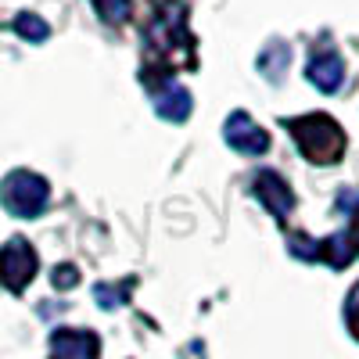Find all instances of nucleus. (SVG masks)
Here are the masks:
<instances>
[{"label":"nucleus","mask_w":359,"mask_h":359,"mask_svg":"<svg viewBox=\"0 0 359 359\" xmlns=\"http://www.w3.org/2000/svg\"><path fill=\"white\" fill-rule=\"evenodd\" d=\"M291 140L298 144L302 158H309L313 165H334L345 155V130L338 126V118L323 115V111H309V115H298L287 123Z\"/></svg>","instance_id":"obj_1"},{"label":"nucleus","mask_w":359,"mask_h":359,"mask_svg":"<svg viewBox=\"0 0 359 359\" xmlns=\"http://www.w3.org/2000/svg\"><path fill=\"white\" fill-rule=\"evenodd\" d=\"M47 201H50V187L40 172L15 169L0 180V205L18 219H36L47 208Z\"/></svg>","instance_id":"obj_2"},{"label":"nucleus","mask_w":359,"mask_h":359,"mask_svg":"<svg viewBox=\"0 0 359 359\" xmlns=\"http://www.w3.org/2000/svg\"><path fill=\"white\" fill-rule=\"evenodd\" d=\"M40 269V259L33 252V245L25 241V237H11V241L0 248V284H4L8 291L22 294L29 284H33Z\"/></svg>","instance_id":"obj_3"},{"label":"nucleus","mask_w":359,"mask_h":359,"mask_svg":"<svg viewBox=\"0 0 359 359\" xmlns=\"http://www.w3.org/2000/svg\"><path fill=\"white\" fill-rule=\"evenodd\" d=\"M223 140L233 147L237 155H266V147H269V133L252 123L248 111H233V115L226 118Z\"/></svg>","instance_id":"obj_4"},{"label":"nucleus","mask_w":359,"mask_h":359,"mask_svg":"<svg viewBox=\"0 0 359 359\" xmlns=\"http://www.w3.org/2000/svg\"><path fill=\"white\" fill-rule=\"evenodd\" d=\"M255 198L266 205V212L273 216L277 223H284L291 216V208H294V194L287 187V180L280 172H273V169H262L255 176Z\"/></svg>","instance_id":"obj_5"},{"label":"nucleus","mask_w":359,"mask_h":359,"mask_svg":"<svg viewBox=\"0 0 359 359\" xmlns=\"http://www.w3.org/2000/svg\"><path fill=\"white\" fill-rule=\"evenodd\" d=\"M309 83L316 90H323V94L341 90V83H345V62H341V54L334 47H320L309 57Z\"/></svg>","instance_id":"obj_6"},{"label":"nucleus","mask_w":359,"mask_h":359,"mask_svg":"<svg viewBox=\"0 0 359 359\" xmlns=\"http://www.w3.org/2000/svg\"><path fill=\"white\" fill-rule=\"evenodd\" d=\"M151 104H155V111L162 118H169V123H184V118H191V108H194L191 104V90L172 83V79H165V83H158L151 90Z\"/></svg>","instance_id":"obj_7"},{"label":"nucleus","mask_w":359,"mask_h":359,"mask_svg":"<svg viewBox=\"0 0 359 359\" xmlns=\"http://www.w3.org/2000/svg\"><path fill=\"white\" fill-rule=\"evenodd\" d=\"M50 352H54V359H97L101 341L90 331H54Z\"/></svg>","instance_id":"obj_8"},{"label":"nucleus","mask_w":359,"mask_h":359,"mask_svg":"<svg viewBox=\"0 0 359 359\" xmlns=\"http://www.w3.org/2000/svg\"><path fill=\"white\" fill-rule=\"evenodd\" d=\"M352 255H355V245H352L348 233H334V237H327V241H320V259L334 269H345L352 262Z\"/></svg>","instance_id":"obj_9"},{"label":"nucleus","mask_w":359,"mask_h":359,"mask_svg":"<svg viewBox=\"0 0 359 359\" xmlns=\"http://www.w3.org/2000/svg\"><path fill=\"white\" fill-rule=\"evenodd\" d=\"M259 69H262V76H269V79L277 83L284 76V69H287V43H280V40L266 43V50L259 57Z\"/></svg>","instance_id":"obj_10"},{"label":"nucleus","mask_w":359,"mask_h":359,"mask_svg":"<svg viewBox=\"0 0 359 359\" xmlns=\"http://www.w3.org/2000/svg\"><path fill=\"white\" fill-rule=\"evenodd\" d=\"M15 33L25 36L29 43H43V40L50 36V25H47L40 15H29V11H25V15L15 18Z\"/></svg>","instance_id":"obj_11"},{"label":"nucleus","mask_w":359,"mask_h":359,"mask_svg":"<svg viewBox=\"0 0 359 359\" xmlns=\"http://www.w3.org/2000/svg\"><path fill=\"white\" fill-rule=\"evenodd\" d=\"M291 255L306 259V262H316L320 259V241H313V237H306V233H294L291 237Z\"/></svg>","instance_id":"obj_12"},{"label":"nucleus","mask_w":359,"mask_h":359,"mask_svg":"<svg viewBox=\"0 0 359 359\" xmlns=\"http://www.w3.org/2000/svg\"><path fill=\"white\" fill-rule=\"evenodd\" d=\"M104 22H126L130 18V0H94Z\"/></svg>","instance_id":"obj_13"},{"label":"nucleus","mask_w":359,"mask_h":359,"mask_svg":"<svg viewBox=\"0 0 359 359\" xmlns=\"http://www.w3.org/2000/svg\"><path fill=\"white\" fill-rule=\"evenodd\" d=\"M345 320H348V331H352V338H359V284H355V291L348 294V306H345Z\"/></svg>","instance_id":"obj_14"},{"label":"nucleus","mask_w":359,"mask_h":359,"mask_svg":"<svg viewBox=\"0 0 359 359\" xmlns=\"http://www.w3.org/2000/svg\"><path fill=\"white\" fill-rule=\"evenodd\" d=\"M97 298H101V306H104V309H115V306H123L126 291H123V287H108V284H101V287H97Z\"/></svg>","instance_id":"obj_15"},{"label":"nucleus","mask_w":359,"mask_h":359,"mask_svg":"<svg viewBox=\"0 0 359 359\" xmlns=\"http://www.w3.org/2000/svg\"><path fill=\"white\" fill-rule=\"evenodd\" d=\"M76 284H79L76 266H57L54 269V287H76Z\"/></svg>","instance_id":"obj_16"},{"label":"nucleus","mask_w":359,"mask_h":359,"mask_svg":"<svg viewBox=\"0 0 359 359\" xmlns=\"http://www.w3.org/2000/svg\"><path fill=\"white\" fill-rule=\"evenodd\" d=\"M352 219V230H348V237H352V245H355V252H359V212L355 216H348Z\"/></svg>","instance_id":"obj_17"}]
</instances>
